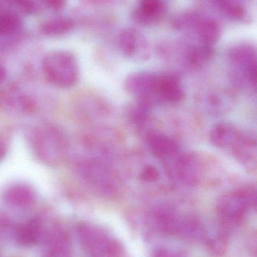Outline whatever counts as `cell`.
<instances>
[{"instance_id": "4", "label": "cell", "mask_w": 257, "mask_h": 257, "mask_svg": "<svg viewBox=\"0 0 257 257\" xmlns=\"http://www.w3.org/2000/svg\"><path fill=\"white\" fill-rule=\"evenodd\" d=\"M42 69L47 79L57 87L67 88L78 81V64L73 55L65 51H56L45 57Z\"/></svg>"}, {"instance_id": "20", "label": "cell", "mask_w": 257, "mask_h": 257, "mask_svg": "<svg viewBox=\"0 0 257 257\" xmlns=\"http://www.w3.org/2000/svg\"><path fill=\"white\" fill-rule=\"evenodd\" d=\"M152 257H185V255L180 250L161 247V248L156 249L152 253Z\"/></svg>"}, {"instance_id": "11", "label": "cell", "mask_w": 257, "mask_h": 257, "mask_svg": "<svg viewBox=\"0 0 257 257\" xmlns=\"http://www.w3.org/2000/svg\"><path fill=\"white\" fill-rule=\"evenodd\" d=\"M196 159L193 154L178 157L175 172L178 179L186 185H195L200 179V167Z\"/></svg>"}, {"instance_id": "18", "label": "cell", "mask_w": 257, "mask_h": 257, "mask_svg": "<svg viewBox=\"0 0 257 257\" xmlns=\"http://www.w3.org/2000/svg\"><path fill=\"white\" fill-rule=\"evenodd\" d=\"M21 21L18 15L5 13L0 15V36H9L19 30Z\"/></svg>"}, {"instance_id": "22", "label": "cell", "mask_w": 257, "mask_h": 257, "mask_svg": "<svg viewBox=\"0 0 257 257\" xmlns=\"http://www.w3.org/2000/svg\"><path fill=\"white\" fill-rule=\"evenodd\" d=\"M228 12L232 17L237 19H243L245 16V11L244 8L238 5H233L228 7Z\"/></svg>"}, {"instance_id": "24", "label": "cell", "mask_w": 257, "mask_h": 257, "mask_svg": "<svg viewBox=\"0 0 257 257\" xmlns=\"http://www.w3.org/2000/svg\"><path fill=\"white\" fill-rule=\"evenodd\" d=\"M6 77V71L4 67L0 65V83L4 81Z\"/></svg>"}, {"instance_id": "26", "label": "cell", "mask_w": 257, "mask_h": 257, "mask_svg": "<svg viewBox=\"0 0 257 257\" xmlns=\"http://www.w3.org/2000/svg\"><path fill=\"white\" fill-rule=\"evenodd\" d=\"M0 257H1V255H0Z\"/></svg>"}, {"instance_id": "7", "label": "cell", "mask_w": 257, "mask_h": 257, "mask_svg": "<svg viewBox=\"0 0 257 257\" xmlns=\"http://www.w3.org/2000/svg\"><path fill=\"white\" fill-rule=\"evenodd\" d=\"M231 58L236 67L235 81L238 84L256 86V63L254 52L250 48H238L232 51Z\"/></svg>"}, {"instance_id": "17", "label": "cell", "mask_w": 257, "mask_h": 257, "mask_svg": "<svg viewBox=\"0 0 257 257\" xmlns=\"http://www.w3.org/2000/svg\"><path fill=\"white\" fill-rule=\"evenodd\" d=\"M219 27L212 20H205L199 24V34L207 46L214 44L219 37Z\"/></svg>"}, {"instance_id": "10", "label": "cell", "mask_w": 257, "mask_h": 257, "mask_svg": "<svg viewBox=\"0 0 257 257\" xmlns=\"http://www.w3.org/2000/svg\"><path fill=\"white\" fill-rule=\"evenodd\" d=\"M149 149L155 157L161 160L175 158L179 153L176 142L166 135L160 133H150L147 136Z\"/></svg>"}, {"instance_id": "8", "label": "cell", "mask_w": 257, "mask_h": 257, "mask_svg": "<svg viewBox=\"0 0 257 257\" xmlns=\"http://www.w3.org/2000/svg\"><path fill=\"white\" fill-rule=\"evenodd\" d=\"M80 172L85 181L100 193H113L115 189L114 178L102 164L97 162L83 163Z\"/></svg>"}, {"instance_id": "12", "label": "cell", "mask_w": 257, "mask_h": 257, "mask_svg": "<svg viewBox=\"0 0 257 257\" xmlns=\"http://www.w3.org/2000/svg\"><path fill=\"white\" fill-rule=\"evenodd\" d=\"M42 234V226L40 220L32 219L15 227L14 237L21 246L29 247L36 244L40 240Z\"/></svg>"}, {"instance_id": "15", "label": "cell", "mask_w": 257, "mask_h": 257, "mask_svg": "<svg viewBox=\"0 0 257 257\" xmlns=\"http://www.w3.org/2000/svg\"><path fill=\"white\" fill-rule=\"evenodd\" d=\"M73 22L69 18L48 20L41 25V31L48 36H59L69 33L73 28Z\"/></svg>"}, {"instance_id": "1", "label": "cell", "mask_w": 257, "mask_h": 257, "mask_svg": "<svg viewBox=\"0 0 257 257\" xmlns=\"http://www.w3.org/2000/svg\"><path fill=\"white\" fill-rule=\"evenodd\" d=\"M211 140L214 146L229 151L247 169H256V139L251 136L233 125L223 123L213 128Z\"/></svg>"}, {"instance_id": "3", "label": "cell", "mask_w": 257, "mask_h": 257, "mask_svg": "<svg viewBox=\"0 0 257 257\" xmlns=\"http://www.w3.org/2000/svg\"><path fill=\"white\" fill-rule=\"evenodd\" d=\"M81 245L92 257H124L123 247L104 229L89 223L77 228Z\"/></svg>"}, {"instance_id": "25", "label": "cell", "mask_w": 257, "mask_h": 257, "mask_svg": "<svg viewBox=\"0 0 257 257\" xmlns=\"http://www.w3.org/2000/svg\"><path fill=\"white\" fill-rule=\"evenodd\" d=\"M83 1L89 3V4L98 5L102 4V3H104V2L107 1V0H83Z\"/></svg>"}, {"instance_id": "19", "label": "cell", "mask_w": 257, "mask_h": 257, "mask_svg": "<svg viewBox=\"0 0 257 257\" xmlns=\"http://www.w3.org/2000/svg\"><path fill=\"white\" fill-rule=\"evenodd\" d=\"M160 178L158 169L152 165H148L143 168L140 174V179L143 182H156Z\"/></svg>"}, {"instance_id": "16", "label": "cell", "mask_w": 257, "mask_h": 257, "mask_svg": "<svg viewBox=\"0 0 257 257\" xmlns=\"http://www.w3.org/2000/svg\"><path fill=\"white\" fill-rule=\"evenodd\" d=\"M140 42H141V39H140L137 33L133 30H124L119 36V47L122 52L128 57L135 55L138 47L140 46Z\"/></svg>"}, {"instance_id": "2", "label": "cell", "mask_w": 257, "mask_h": 257, "mask_svg": "<svg viewBox=\"0 0 257 257\" xmlns=\"http://www.w3.org/2000/svg\"><path fill=\"white\" fill-rule=\"evenodd\" d=\"M256 205L255 189L242 188L226 193L217 202V212L220 223L226 228L236 226Z\"/></svg>"}, {"instance_id": "9", "label": "cell", "mask_w": 257, "mask_h": 257, "mask_svg": "<svg viewBox=\"0 0 257 257\" xmlns=\"http://www.w3.org/2000/svg\"><path fill=\"white\" fill-rule=\"evenodd\" d=\"M45 257H71L70 241L60 227L54 226L47 233Z\"/></svg>"}, {"instance_id": "23", "label": "cell", "mask_w": 257, "mask_h": 257, "mask_svg": "<svg viewBox=\"0 0 257 257\" xmlns=\"http://www.w3.org/2000/svg\"><path fill=\"white\" fill-rule=\"evenodd\" d=\"M50 9L59 10L64 6L66 0H42Z\"/></svg>"}, {"instance_id": "6", "label": "cell", "mask_w": 257, "mask_h": 257, "mask_svg": "<svg viewBox=\"0 0 257 257\" xmlns=\"http://www.w3.org/2000/svg\"><path fill=\"white\" fill-rule=\"evenodd\" d=\"M161 75L150 72H138L127 78L125 88L128 93L144 99L145 102L158 100Z\"/></svg>"}, {"instance_id": "13", "label": "cell", "mask_w": 257, "mask_h": 257, "mask_svg": "<svg viewBox=\"0 0 257 257\" xmlns=\"http://www.w3.org/2000/svg\"><path fill=\"white\" fill-rule=\"evenodd\" d=\"M5 199L8 204L15 208H28L36 201V194L28 186L17 184L6 190Z\"/></svg>"}, {"instance_id": "14", "label": "cell", "mask_w": 257, "mask_h": 257, "mask_svg": "<svg viewBox=\"0 0 257 257\" xmlns=\"http://www.w3.org/2000/svg\"><path fill=\"white\" fill-rule=\"evenodd\" d=\"M164 5L161 0H143L134 12V18L140 24H148L159 20L164 13Z\"/></svg>"}, {"instance_id": "21", "label": "cell", "mask_w": 257, "mask_h": 257, "mask_svg": "<svg viewBox=\"0 0 257 257\" xmlns=\"http://www.w3.org/2000/svg\"><path fill=\"white\" fill-rule=\"evenodd\" d=\"M15 227H13L11 222L6 217L0 216V236H7L12 232L15 233Z\"/></svg>"}, {"instance_id": "5", "label": "cell", "mask_w": 257, "mask_h": 257, "mask_svg": "<svg viewBox=\"0 0 257 257\" xmlns=\"http://www.w3.org/2000/svg\"><path fill=\"white\" fill-rule=\"evenodd\" d=\"M33 148L37 155L48 163H56L63 158L66 150V140L58 130L44 126L33 135Z\"/></svg>"}]
</instances>
